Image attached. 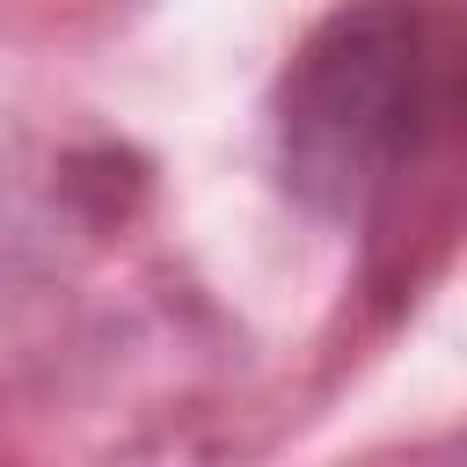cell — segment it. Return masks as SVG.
<instances>
[{
    "instance_id": "6da1fadb",
    "label": "cell",
    "mask_w": 467,
    "mask_h": 467,
    "mask_svg": "<svg viewBox=\"0 0 467 467\" xmlns=\"http://www.w3.org/2000/svg\"><path fill=\"white\" fill-rule=\"evenodd\" d=\"M285 182L336 226H394L467 175V7H336L277 88Z\"/></svg>"
}]
</instances>
